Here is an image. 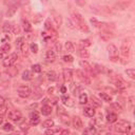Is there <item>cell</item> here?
Listing matches in <instances>:
<instances>
[{"label": "cell", "mask_w": 135, "mask_h": 135, "mask_svg": "<svg viewBox=\"0 0 135 135\" xmlns=\"http://www.w3.org/2000/svg\"><path fill=\"white\" fill-rule=\"evenodd\" d=\"M39 121H40V116L38 114V112L34 111L30 114V124L32 126H36L39 124Z\"/></svg>", "instance_id": "cell-7"}, {"label": "cell", "mask_w": 135, "mask_h": 135, "mask_svg": "<svg viewBox=\"0 0 135 135\" xmlns=\"http://www.w3.org/2000/svg\"><path fill=\"white\" fill-rule=\"evenodd\" d=\"M42 95V91H41V89L40 88H34V97L35 98H39L40 96Z\"/></svg>", "instance_id": "cell-31"}, {"label": "cell", "mask_w": 135, "mask_h": 135, "mask_svg": "<svg viewBox=\"0 0 135 135\" xmlns=\"http://www.w3.org/2000/svg\"><path fill=\"white\" fill-rule=\"evenodd\" d=\"M58 131H59L58 129H53V128H49V129H47V131H46L44 135H54V134H56V133H57Z\"/></svg>", "instance_id": "cell-34"}, {"label": "cell", "mask_w": 135, "mask_h": 135, "mask_svg": "<svg viewBox=\"0 0 135 135\" xmlns=\"http://www.w3.org/2000/svg\"><path fill=\"white\" fill-rule=\"evenodd\" d=\"M113 84L115 85L116 88H118V89H120V90L126 89V84H125L121 79H119V78H115V79H113Z\"/></svg>", "instance_id": "cell-11"}, {"label": "cell", "mask_w": 135, "mask_h": 135, "mask_svg": "<svg viewBox=\"0 0 135 135\" xmlns=\"http://www.w3.org/2000/svg\"><path fill=\"white\" fill-rule=\"evenodd\" d=\"M42 127H43V128H47V129L53 128V127H54V120H53V119H47V120H44L43 123H42Z\"/></svg>", "instance_id": "cell-21"}, {"label": "cell", "mask_w": 135, "mask_h": 135, "mask_svg": "<svg viewBox=\"0 0 135 135\" xmlns=\"http://www.w3.org/2000/svg\"><path fill=\"white\" fill-rule=\"evenodd\" d=\"M3 130H4V131H13V130H14V127H13V125L6 123V124H4V126H3Z\"/></svg>", "instance_id": "cell-37"}, {"label": "cell", "mask_w": 135, "mask_h": 135, "mask_svg": "<svg viewBox=\"0 0 135 135\" xmlns=\"http://www.w3.org/2000/svg\"><path fill=\"white\" fill-rule=\"evenodd\" d=\"M59 135H70V131L68 130V129H65V130H61L60 133H59Z\"/></svg>", "instance_id": "cell-47"}, {"label": "cell", "mask_w": 135, "mask_h": 135, "mask_svg": "<svg viewBox=\"0 0 135 135\" xmlns=\"http://www.w3.org/2000/svg\"><path fill=\"white\" fill-rule=\"evenodd\" d=\"M123 135H133L131 132H128V133H123Z\"/></svg>", "instance_id": "cell-54"}, {"label": "cell", "mask_w": 135, "mask_h": 135, "mask_svg": "<svg viewBox=\"0 0 135 135\" xmlns=\"http://www.w3.org/2000/svg\"><path fill=\"white\" fill-rule=\"evenodd\" d=\"M126 74H127L131 79H134V78H135V70H134V69H127V70H126Z\"/></svg>", "instance_id": "cell-33"}, {"label": "cell", "mask_w": 135, "mask_h": 135, "mask_svg": "<svg viewBox=\"0 0 135 135\" xmlns=\"http://www.w3.org/2000/svg\"><path fill=\"white\" fill-rule=\"evenodd\" d=\"M2 31L4 32V33H10L11 31H12V25H11V23L10 22H4L3 23V25H2Z\"/></svg>", "instance_id": "cell-25"}, {"label": "cell", "mask_w": 135, "mask_h": 135, "mask_svg": "<svg viewBox=\"0 0 135 135\" xmlns=\"http://www.w3.org/2000/svg\"><path fill=\"white\" fill-rule=\"evenodd\" d=\"M20 129H21L22 131L29 130V124H28V123H22V124H20Z\"/></svg>", "instance_id": "cell-43"}, {"label": "cell", "mask_w": 135, "mask_h": 135, "mask_svg": "<svg viewBox=\"0 0 135 135\" xmlns=\"http://www.w3.org/2000/svg\"><path fill=\"white\" fill-rule=\"evenodd\" d=\"M62 76H63V80L64 81H70L73 76V72L71 69H64L62 71Z\"/></svg>", "instance_id": "cell-10"}, {"label": "cell", "mask_w": 135, "mask_h": 135, "mask_svg": "<svg viewBox=\"0 0 135 135\" xmlns=\"http://www.w3.org/2000/svg\"><path fill=\"white\" fill-rule=\"evenodd\" d=\"M60 91H61V93H65V92H66V88H65V87H61Z\"/></svg>", "instance_id": "cell-51"}, {"label": "cell", "mask_w": 135, "mask_h": 135, "mask_svg": "<svg viewBox=\"0 0 135 135\" xmlns=\"http://www.w3.org/2000/svg\"><path fill=\"white\" fill-rule=\"evenodd\" d=\"M2 121H3V118H2V116H0V125L2 124Z\"/></svg>", "instance_id": "cell-55"}, {"label": "cell", "mask_w": 135, "mask_h": 135, "mask_svg": "<svg viewBox=\"0 0 135 135\" xmlns=\"http://www.w3.org/2000/svg\"><path fill=\"white\" fill-rule=\"evenodd\" d=\"M20 51L22 52L23 55H26V54H28V44H26V42H24V43H23V46L21 47Z\"/></svg>", "instance_id": "cell-39"}, {"label": "cell", "mask_w": 135, "mask_h": 135, "mask_svg": "<svg viewBox=\"0 0 135 135\" xmlns=\"http://www.w3.org/2000/svg\"><path fill=\"white\" fill-rule=\"evenodd\" d=\"M10 135H18V133H12V134H10Z\"/></svg>", "instance_id": "cell-56"}, {"label": "cell", "mask_w": 135, "mask_h": 135, "mask_svg": "<svg viewBox=\"0 0 135 135\" xmlns=\"http://www.w3.org/2000/svg\"><path fill=\"white\" fill-rule=\"evenodd\" d=\"M80 65H81V66H85V68H87V69H90V68H91V65H90L87 61H84V60L80 61Z\"/></svg>", "instance_id": "cell-46"}, {"label": "cell", "mask_w": 135, "mask_h": 135, "mask_svg": "<svg viewBox=\"0 0 135 135\" xmlns=\"http://www.w3.org/2000/svg\"><path fill=\"white\" fill-rule=\"evenodd\" d=\"M18 59V55L16 53H13L11 54V55L6 56L4 59H3V65L5 68H10V66H13V64H14Z\"/></svg>", "instance_id": "cell-3"}, {"label": "cell", "mask_w": 135, "mask_h": 135, "mask_svg": "<svg viewBox=\"0 0 135 135\" xmlns=\"http://www.w3.org/2000/svg\"><path fill=\"white\" fill-rule=\"evenodd\" d=\"M56 52L54 51V50H49L48 52H47V54H46V59H47V61H49V62H54L55 61V59H56Z\"/></svg>", "instance_id": "cell-8"}, {"label": "cell", "mask_w": 135, "mask_h": 135, "mask_svg": "<svg viewBox=\"0 0 135 135\" xmlns=\"http://www.w3.org/2000/svg\"><path fill=\"white\" fill-rule=\"evenodd\" d=\"M79 55H80V57H81V58H89L90 57V52L87 50V49H80L79 50Z\"/></svg>", "instance_id": "cell-18"}, {"label": "cell", "mask_w": 135, "mask_h": 135, "mask_svg": "<svg viewBox=\"0 0 135 135\" xmlns=\"http://www.w3.org/2000/svg\"><path fill=\"white\" fill-rule=\"evenodd\" d=\"M9 118L12 121H14V123H19V121L22 119V114L18 110H12L9 113Z\"/></svg>", "instance_id": "cell-6"}, {"label": "cell", "mask_w": 135, "mask_h": 135, "mask_svg": "<svg viewBox=\"0 0 135 135\" xmlns=\"http://www.w3.org/2000/svg\"><path fill=\"white\" fill-rule=\"evenodd\" d=\"M108 52H109V55L112 61H117L118 60V49L116 48V46H114L113 43H110L108 46Z\"/></svg>", "instance_id": "cell-4"}, {"label": "cell", "mask_w": 135, "mask_h": 135, "mask_svg": "<svg viewBox=\"0 0 135 135\" xmlns=\"http://www.w3.org/2000/svg\"><path fill=\"white\" fill-rule=\"evenodd\" d=\"M22 26H23V30L25 32H31L32 31V25L28 20H23L22 21Z\"/></svg>", "instance_id": "cell-20"}, {"label": "cell", "mask_w": 135, "mask_h": 135, "mask_svg": "<svg viewBox=\"0 0 135 135\" xmlns=\"http://www.w3.org/2000/svg\"><path fill=\"white\" fill-rule=\"evenodd\" d=\"M80 44L84 47V49H86L88 47H91L92 42H91V40H89V39H82V40H80Z\"/></svg>", "instance_id": "cell-29"}, {"label": "cell", "mask_w": 135, "mask_h": 135, "mask_svg": "<svg viewBox=\"0 0 135 135\" xmlns=\"http://www.w3.org/2000/svg\"><path fill=\"white\" fill-rule=\"evenodd\" d=\"M100 97L103 101H107V102H111L112 101V97L109 95V94H107V93H100Z\"/></svg>", "instance_id": "cell-26"}, {"label": "cell", "mask_w": 135, "mask_h": 135, "mask_svg": "<svg viewBox=\"0 0 135 135\" xmlns=\"http://www.w3.org/2000/svg\"><path fill=\"white\" fill-rule=\"evenodd\" d=\"M64 48H65V50H66L68 52H70V53L74 52V44H73L71 41H66L65 44H64Z\"/></svg>", "instance_id": "cell-27"}, {"label": "cell", "mask_w": 135, "mask_h": 135, "mask_svg": "<svg viewBox=\"0 0 135 135\" xmlns=\"http://www.w3.org/2000/svg\"><path fill=\"white\" fill-rule=\"evenodd\" d=\"M31 51H32V53H34V54H36L37 52H38V46H37V43H32L31 44Z\"/></svg>", "instance_id": "cell-42"}, {"label": "cell", "mask_w": 135, "mask_h": 135, "mask_svg": "<svg viewBox=\"0 0 135 135\" xmlns=\"http://www.w3.org/2000/svg\"><path fill=\"white\" fill-rule=\"evenodd\" d=\"M112 107L115 108V109L118 110V111H121V110H123V107H121L118 102H113V103H112Z\"/></svg>", "instance_id": "cell-44"}, {"label": "cell", "mask_w": 135, "mask_h": 135, "mask_svg": "<svg viewBox=\"0 0 135 135\" xmlns=\"http://www.w3.org/2000/svg\"><path fill=\"white\" fill-rule=\"evenodd\" d=\"M51 113H52V108H51L50 106H48V104L42 106V108H41V114H42V115L48 116V115H50Z\"/></svg>", "instance_id": "cell-16"}, {"label": "cell", "mask_w": 135, "mask_h": 135, "mask_svg": "<svg viewBox=\"0 0 135 135\" xmlns=\"http://www.w3.org/2000/svg\"><path fill=\"white\" fill-rule=\"evenodd\" d=\"M59 117H60V120L64 124H69V115L66 113L64 114H59Z\"/></svg>", "instance_id": "cell-32"}, {"label": "cell", "mask_w": 135, "mask_h": 135, "mask_svg": "<svg viewBox=\"0 0 135 135\" xmlns=\"http://www.w3.org/2000/svg\"><path fill=\"white\" fill-rule=\"evenodd\" d=\"M91 100H92V102L95 104L96 107H101V102H100L95 96H92V97H91Z\"/></svg>", "instance_id": "cell-36"}, {"label": "cell", "mask_w": 135, "mask_h": 135, "mask_svg": "<svg viewBox=\"0 0 135 135\" xmlns=\"http://www.w3.org/2000/svg\"><path fill=\"white\" fill-rule=\"evenodd\" d=\"M44 28H46V30L53 31V26H52V24H51V22H50V20H49V19H48V20L46 21V23H44Z\"/></svg>", "instance_id": "cell-41"}, {"label": "cell", "mask_w": 135, "mask_h": 135, "mask_svg": "<svg viewBox=\"0 0 135 135\" xmlns=\"http://www.w3.org/2000/svg\"><path fill=\"white\" fill-rule=\"evenodd\" d=\"M47 77H48V79L50 80V81H55V80L57 79V75L54 71H49L47 73Z\"/></svg>", "instance_id": "cell-19"}, {"label": "cell", "mask_w": 135, "mask_h": 135, "mask_svg": "<svg viewBox=\"0 0 135 135\" xmlns=\"http://www.w3.org/2000/svg\"><path fill=\"white\" fill-rule=\"evenodd\" d=\"M61 101H62L63 104L68 106V107H73L74 106V101L69 96H62L61 97Z\"/></svg>", "instance_id": "cell-14"}, {"label": "cell", "mask_w": 135, "mask_h": 135, "mask_svg": "<svg viewBox=\"0 0 135 135\" xmlns=\"http://www.w3.org/2000/svg\"><path fill=\"white\" fill-rule=\"evenodd\" d=\"M117 119H118V117H117V114H115V113H109L107 115V121L110 124L116 123Z\"/></svg>", "instance_id": "cell-15"}, {"label": "cell", "mask_w": 135, "mask_h": 135, "mask_svg": "<svg viewBox=\"0 0 135 135\" xmlns=\"http://www.w3.org/2000/svg\"><path fill=\"white\" fill-rule=\"evenodd\" d=\"M54 19H55V21H56V23H57L58 26L61 25V17H60V15H56L55 17H54Z\"/></svg>", "instance_id": "cell-45"}, {"label": "cell", "mask_w": 135, "mask_h": 135, "mask_svg": "<svg viewBox=\"0 0 135 135\" xmlns=\"http://www.w3.org/2000/svg\"><path fill=\"white\" fill-rule=\"evenodd\" d=\"M88 99H89V97H88V95L86 93H81L79 95V102L81 103V104H85V103H87L88 102Z\"/></svg>", "instance_id": "cell-22"}, {"label": "cell", "mask_w": 135, "mask_h": 135, "mask_svg": "<svg viewBox=\"0 0 135 135\" xmlns=\"http://www.w3.org/2000/svg\"><path fill=\"white\" fill-rule=\"evenodd\" d=\"M91 22H92L94 25H95V26H99V25H100V23H99L95 18H91Z\"/></svg>", "instance_id": "cell-48"}, {"label": "cell", "mask_w": 135, "mask_h": 135, "mask_svg": "<svg viewBox=\"0 0 135 135\" xmlns=\"http://www.w3.org/2000/svg\"><path fill=\"white\" fill-rule=\"evenodd\" d=\"M121 54H123L124 57H129V55H130L129 47H126L125 44H123V47H121Z\"/></svg>", "instance_id": "cell-23"}, {"label": "cell", "mask_w": 135, "mask_h": 135, "mask_svg": "<svg viewBox=\"0 0 135 135\" xmlns=\"http://www.w3.org/2000/svg\"><path fill=\"white\" fill-rule=\"evenodd\" d=\"M10 50H11V44H10V43H5V44H3L2 48H1V51H2L3 53H8Z\"/></svg>", "instance_id": "cell-38"}, {"label": "cell", "mask_w": 135, "mask_h": 135, "mask_svg": "<svg viewBox=\"0 0 135 135\" xmlns=\"http://www.w3.org/2000/svg\"><path fill=\"white\" fill-rule=\"evenodd\" d=\"M33 78V74L32 72L28 71V70H25L23 73H22V79L25 80V81H29V80H32Z\"/></svg>", "instance_id": "cell-17"}, {"label": "cell", "mask_w": 135, "mask_h": 135, "mask_svg": "<svg viewBox=\"0 0 135 135\" xmlns=\"http://www.w3.org/2000/svg\"><path fill=\"white\" fill-rule=\"evenodd\" d=\"M32 70L35 73H40V72H41V65H40V64H33L32 65Z\"/></svg>", "instance_id": "cell-35"}, {"label": "cell", "mask_w": 135, "mask_h": 135, "mask_svg": "<svg viewBox=\"0 0 135 135\" xmlns=\"http://www.w3.org/2000/svg\"><path fill=\"white\" fill-rule=\"evenodd\" d=\"M77 75H78V78L80 79V80H81V81L82 82H85L86 85H90L91 84V81H90V79L81 72V71H77Z\"/></svg>", "instance_id": "cell-13"}, {"label": "cell", "mask_w": 135, "mask_h": 135, "mask_svg": "<svg viewBox=\"0 0 135 135\" xmlns=\"http://www.w3.org/2000/svg\"><path fill=\"white\" fill-rule=\"evenodd\" d=\"M72 18L74 20V23L76 24V26L80 30V31H82V32H89V28H88V25L86 24L82 16L79 14V13L77 12H74L73 14H72Z\"/></svg>", "instance_id": "cell-1"}, {"label": "cell", "mask_w": 135, "mask_h": 135, "mask_svg": "<svg viewBox=\"0 0 135 135\" xmlns=\"http://www.w3.org/2000/svg\"><path fill=\"white\" fill-rule=\"evenodd\" d=\"M24 42H25L24 37H19V38H17V40H16V47H17V49L20 50Z\"/></svg>", "instance_id": "cell-28"}, {"label": "cell", "mask_w": 135, "mask_h": 135, "mask_svg": "<svg viewBox=\"0 0 135 135\" xmlns=\"http://www.w3.org/2000/svg\"><path fill=\"white\" fill-rule=\"evenodd\" d=\"M17 93L18 95L22 98H26L31 95V89L29 86H25V85H22V86H19L18 90H17Z\"/></svg>", "instance_id": "cell-5"}, {"label": "cell", "mask_w": 135, "mask_h": 135, "mask_svg": "<svg viewBox=\"0 0 135 135\" xmlns=\"http://www.w3.org/2000/svg\"><path fill=\"white\" fill-rule=\"evenodd\" d=\"M53 92H54V88H50V89H49V91H48V93H49V94H52Z\"/></svg>", "instance_id": "cell-53"}, {"label": "cell", "mask_w": 135, "mask_h": 135, "mask_svg": "<svg viewBox=\"0 0 135 135\" xmlns=\"http://www.w3.org/2000/svg\"><path fill=\"white\" fill-rule=\"evenodd\" d=\"M114 129L116 132H119V133H128V132H131V124L129 121H126V120H119L118 123L114 126Z\"/></svg>", "instance_id": "cell-2"}, {"label": "cell", "mask_w": 135, "mask_h": 135, "mask_svg": "<svg viewBox=\"0 0 135 135\" xmlns=\"http://www.w3.org/2000/svg\"><path fill=\"white\" fill-rule=\"evenodd\" d=\"M9 41H10V37H9V36H5V37L2 39V42H3V44L9 43Z\"/></svg>", "instance_id": "cell-49"}, {"label": "cell", "mask_w": 135, "mask_h": 135, "mask_svg": "<svg viewBox=\"0 0 135 135\" xmlns=\"http://www.w3.org/2000/svg\"><path fill=\"white\" fill-rule=\"evenodd\" d=\"M4 98L2 97V96H0V107H2V106H4Z\"/></svg>", "instance_id": "cell-50"}, {"label": "cell", "mask_w": 135, "mask_h": 135, "mask_svg": "<svg viewBox=\"0 0 135 135\" xmlns=\"http://www.w3.org/2000/svg\"><path fill=\"white\" fill-rule=\"evenodd\" d=\"M6 73H8L10 76H12V77H13V76H15V75L18 73V70L16 69L15 66H10L9 69L6 70Z\"/></svg>", "instance_id": "cell-24"}, {"label": "cell", "mask_w": 135, "mask_h": 135, "mask_svg": "<svg viewBox=\"0 0 135 135\" xmlns=\"http://www.w3.org/2000/svg\"><path fill=\"white\" fill-rule=\"evenodd\" d=\"M73 60H74V57L72 55H65V56H63V61H65V62H72Z\"/></svg>", "instance_id": "cell-40"}, {"label": "cell", "mask_w": 135, "mask_h": 135, "mask_svg": "<svg viewBox=\"0 0 135 135\" xmlns=\"http://www.w3.org/2000/svg\"><path fill=\"white\" fill-rule=\"evenodd\" d=\"M56 50H57L58 53H60V44H58V43L56 44Z\"/></svg>", "instance_id": "cell-52"}, {"label": "cell", "mask_w": 135, "mask_h": 135, "mask_svg": "<svg viewBox=\"0 0 135 135\" xmlns=\"http://www.w3.org/2000/svg\"><path fill=\"white\" fill-rule=\"evenodd\" d=\"M72 126H73V128L76 129V130L81 129V128H82V121H81V119H80L78 116L73 117V119H72Z\"/></svg>", "instance_id": "cell-9"}, {"label": "cell", "mask_w": 135, "mask_h": 135, "mask_svg": "<svg viewBox=\"0 0 135 135\" xmlns=\"http://www.w3.org/2000/svg\"><path fill=\"white\" fill-rule=\"evenodd\" d=\"M84 113L87 117H93L95 115V110H94V108H92V107H86L84 109Z\"/></svg>", "instance_id": "cell-12"}, {"label": "cell", "mask_w": 135, "mask_h": 135, "mask_svg": "<svg viewBox=\"0 0 135 135\" xmlns=\"http://www.w3.org/2000/svg\"><path fill=\"white\" fill-rule=\"evenodd\" d=\"M16 11H17V6L16 5H14V6H12L11 9H9V11L6 12V16L8 17H12L13 15L16 13Z\"/></svg>", "instance_id": "cell-30"}]
</instances>
